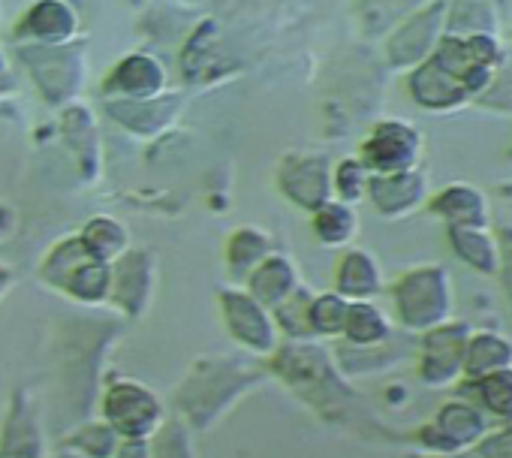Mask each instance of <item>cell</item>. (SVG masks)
Wrapping results in <instances>:
<instances>
[{"instance_id": "cell-25", "label": "cell", "mask_w": 512, "mask_h": 458, "mask_svg": "<svg viewBox=\"0 0 512 458\" xmlns=\"http://www.w3.org/2000/svg\"><path fill=\"white\" fill-rule=\"evenodd\" d=\"M347 302L341 296H323L311 305V323L320 332H341L347 323Z\"/></svg>"}, {"instance_id": "cell-14", "label": "cell", "mask_w": 512, "mask_h": 458, "mask_svg": "<svg viewBox=\"0 0 512 458\" xmlns=\"http://www.w3.org/2000/svg\"><path fill=\"white\" fill-rule=\"evenodd\" d=\"M500 22L494 16L491 0H452L446 16V34L467 37V34H497Z\"/></svg>"}, {"instance_id": "cell-6", "label": "cell", "mask_w": 512, "mask_h": 458, "mask_svg": "<svg viewBox=\"0 0 512 458\" xmlns=\"http://www.w3.org/2000/svg\"><path fill=\"white\" fill-rule=\"evenodd\" d=\"M368 193L374 199V205L383 214H410L413 208H419L428 196V181L422 172L416 169H401V172H383L368 178Z\"/></svg>"}, {"instance_id": "cell-22", "label": "cell", "mask_w": 512, "mask_h": 458, "mask_svg": "<svg viewBox=\"0 0 512 458\" xmlns=\"http://www.w3.org/2000/svg\"><path fill=\"white\" fill-rule=\"evenodd\" d=\"M82 245L97 257V260H112L124 251L127 245V236L124 229L112 220V217H97L85 226V236H82Z\"/></svg>"}, {"instance_id": "cell-7", "label": "cell", "mask_w": 512, "mask_h": 458, "mask_svg": "<svg viewBox=\"0 0 512 458\" xmlns=\"http://www.w3.org/2000/svg\"><path fill=\"white\" fill-rule=\"evenodd\" d=\"M284 193L302 208H320L329 202V166L323 157H287L281 166Z\"/></svg>"}, {"instance_id": "cell-24", "label": "cell", "mask_w": 512, "mask_h": 458, "mask_svg": "<svg viewBox=\"0 0 512 458\" xmlns=\"http://www.w3.org/2000/svg\"><path fill=\"white\" fill-rule=\"evenodd\" d=\"M266 248H269V239L256 233V229H241V233H235L232 242H229V266H232V272H244L256 260H263Z\"/></svg>"}, {"instance_id": "cell-15", "label": "cell", "mask_w": 512, "mask_h": 458, "mask_svg": "<svg viewBox=\"0 0 512 458\" xmlns=\"http://www.w3.org/2000/svg\"><path fill=\"white\" fill-rule=\"evenodd\" d=\"M163 85V70L151 58H127L109 79V88H118L133 97H151Z\"/></svg>"}, {"instance_id": "cell-8", "label": "cell", "mask_w": 512, "mask_h": 458, "mask_svg": "<svg viewBox=\"0 0 512 458\" xmlns=\"http://www.w3.org/2000/svg\"><path fill=\"white\" fill-rule=\"evenodd\" d=\"M413 100L425 109H458L470 100V91L461 79H455L449 70H443L434 58L422 61L410 76Z\"/></svg>"}, {"instance_id": "cell-16", "label": "cell", "mask_w": 512, "mask_h": 458, "mask_svg": "<svg viewBox=\"0 0 512 458\" xmlns=\"http://www.w3.org/2000/svg\"><path fill=\"white\" fill-rule=\"evenodd\" d=\"M293 287H296L293 269H290V263L281 260V257L266 260V263L260 266V272H253V278H250V290H253V296L260 299L263 305H278L284 296L293 293Z\"/></svg>"}, {"instance_id": "cell-29", "label": "cell", "mask_w": 512, "mask_h": 458, "mask_svg": "<svg viewBox=\"0 0 512 458\" xmlns=\"http://www.w3.org/2000/svg\"><path fill=\"white\" fill-rule=\"evenodd\" d=\"M7 217H10V214H7V208L0 205V233H4V229H7Z\"/></svg>"}, {"instance_id": "cell-11", "label": "cell", "mask_w": 512, "mask_h": 458, "mask_svg": "<svg viewBox=\"0 0 512 458\" xmlns=\"http://www.w3.org/2000/svg\"><path fill=\"white\" fill-rule=\"evenodd\" d=\"M431 208L449 223V226H488L491 211L482 190L467 184H452L443 193L434 196Z\"/></svg>"}, {"instance_id": "cell-12", "label": "cell", "mask_w": 512, "mask_h": 458, "mask_svg": "<svg viewBox=\"0 0 512 458\" xmlns=\"http://www.w3.org/2000/svg\"><path fill=\"white\" fill-rule=\"evenodd\" d=\"M109 416L121 431L145 434L157 419V401L139 386H118L109 395Z\"/></svg>"}, {"instance_id": "cell-1", "label": "cell", "mask_w": 512, "mask_h": 458, "mask_svg": "<svg viewBox=\"0 0 512 458\" xmlns=\"http://www.w3.org/2000/svg\"><path fill=\"white\" fill-rule=\"evenodd\" d=\"M431 58L455 79H461L470 97H476L491 88L494 73L503 64V46L497 34H467V37L446 34Z\"/></svg>"}, {"instance_id": "cell-27", "label": "cell", "mask_w": 512, "mask_h": 458, "mask_svg": "<svg viewBox=\"0 0 512 458\" xmlns=\"http://www.w3.org/2000/svg\"><path fill=\"white\" fill-rule=\"evenodd\" d=\"M482 392H485V401H488L494 410L509 413V410H512V371H509V368L491 371V374L482 380Z\"/></svg>"}, {"instance_id": "cell-2", "label": "cell", "mask_w": 512, "mask_h": 458, "mask_svg": "<svg viewBox=\"0 0 512 458\" xmlns=\"http://www.w3.org/2000/svg\"><path fill=\"white\" fill-rule=\"evenodd\" d=\"M43 272H46V278H49L52 284H61V287H67L73 296L88 299V302L103 299L106 290H109V281H112L106 263L97 260V257L82 245V239H70V242H64L61 248H55Z\"/></svg>"}, {"instance_id": "cell-20", "label": "cell", "mask_w": 512, "mask_h": 458, "mask_svg": "<svg viewBox=\"0 0 512 458\" xmlns=\"http://www.w3.org/2000/svg\"><path fill=\"white\" fill-rule=\"evenodd\" d=\"M425 4H428V0H365V4H362V19H365L368 34H383L392 25L410 19Z\"/></svg>"}, {"instance_id": "cell-30", "label": "cell", "mask_w": 512, "mask_h": 458, "mask_svg": "<svg viewBox=\"0 0 512 458\" xmlns=\"http://www.w3.org/2000/svg\"><path fill=\"white\" fill-rule=\"evenodd\" d=\"M10 281V272H4V269H0V290H4V284Z\"/></svg>"}, {"instance_id": "cell-28", "label": "cell", "mask_w": 512, "mask_h": 458, "mask_svg": "<svg viewBox=\"0 0 512 458\" xmlns=\"http://www.w3.org/2000/svg\"><path fill=\"white\" fill-rule=\"evenodd\" d=\"M500 263H506V281H509V290H512V233H506V251H503Z\"/></svg>"}, {"instance_id": "cell-13", "label": "cell", "mask_w": 512, "mask_h": 458, "mask_svg": "<svg viewBox=\"0 0 512 458\" xmlns=\"http://www.w3.org/2000/svg\"><path fill=\"white\" fill-rule=\"evenodd\" d=\"M449 242L455 245L458 257L479 272H500V245L488 233V226H449Z\"/></svg>"}, {"instance_id": "cell-9", "label": "cell", "mask_w": 512, "mask_h": 458, "mask_svg": "<svg viewBox=\"0 0 512 458\" xmlns=\"http://www.w3.org/2000/svg\"><path fill=\"white\" fill-rule=\"evenodd\" d=\"M464 353H467L464 323L434 329L425 341V377H431L434 383L455 377L458 365H464Z\"/></svg>"}, {"instance_id": "cell-26", "label": "cell", "mask_w": 512, "mask_h": 458, "mask_svg": "<svg viewBox=\"0 0 512 458\" xmlns=\"http://www.w3.org/2000/svg\"><path fill=\"white\" fill-rule=\"evenodd\" d=\"M368 178L371 175H368V166L362 160H344L335 172V187L341 190V196L347 202H353V199L368 193Z\"/></svg>"}, {"instance_id": "cell-5", "label": "cell", "mask_w": 512, "mask_h": 458, "mask_svg": "<svg viewBox=\"0 0 512 458\" xmlns=\"http://www.w3.org/2000/svg\"><path fill=\"white\" fill-rule=\"evenodd\" d=\"M422 154V136L416 127L404 121H383L374 127L368 142L362 145V163L374 169L377 175L383 172H401V169H416Z\"/></svg>"}, {"instance_id": "cell-4", "label": "cell", "mask_w": 512, "mask_h": 458, "mask_svg": "<svg viewBox=\"0 0 512 458\" xmlns=\"http://www.w3.org/2000/svg\"><path fill=\"white\" fill-rule=\"evenodd\" d=\"M449 302H452L449 281H446V272L437 266L410 272L398 284V311L410 329L437 326L449 314V308H452Z\"/></svg>"}, {"instance_id": "cell-23", "label": "cell", "mask_w": 512, "mask_h": 458, "mask_svg": "<svg viewBox=\"0 0 512 458\" xmlns=\"http://www.w3.org/2000/svg\"><path fill=\"white\" fill-rule=\"evenodd\" d=\"M344 329H347V335H350L353 341H359V344H374V341L386 338V332H389L383 314H380L374 305H368V302H359V305H350V308H347V323H344Z\"/></svg>"}, {"instance_id": "cell-3", "label": "cell", "mask_w": 512, "mask_h": 458, "mask_svg": "<svg viewBox=\"0 0 512 458\" xmlns=\"http://www.w3.org/2000/svg\"><path fill=\"white\" fill-rule=\"evenodd\" d=\"M446 16L449 0H431L410 19H404L389 40V61L395 67H419L422 61H428L437 43L446 37Z\"/></svg>"}, {"instance_id": "cell-10", "label": "cell", "mask_w": 512, "mask_h": 458, "mask_svg": "<svg viewBox=\"0 0 512 458\" xmlns=\"http://www.w3.org/2000/svg\"><path fill=\"white\" fill-rule=\"evenodd\" d=\"M223 311H226V320H229L232 335L241 344H250V347H256L260 353H266L275 344V335L269 329V320H266L263 308L256 305V299L226 293L223 296Z\"/></svg>"}, {"instance_id": "cell-18", "label": "cell", "mask_w": 512, "mask_h": 458, "mask_svg": "<svg viewBox=\"0 0 512 458\" xmlns=\"http://www.w3.org/2000/svg\"><path fill=\"white\" fill-rule=\"evenodd\" d=\"M25 28L46 40V43H58L64 37H70L73 31V16L64 4H55V0H43V4L34 7V13L25 19Z\"/></svg>"}, {"instance_id": "cell-17", "label": "cell", "mask_w": 512, "mask_h": 458, "mask_svg": "<svg viewBox=\"0 0 512 458\" xmlns=\"http://www.w3.org/2000/svg\"><path fill=\"white\" fill-rule=\"evenodd\" d=\"M512 362V347L497 338V335H479L467 344V353H464V365L473 377H482V374H491L503 365Z\"/></svg>"}, {"instance_id": "cell-21", "label": "cell", "mask_w": 512, "mask_h": 458, "mask_svg": "<svg viewBox=\"0 0 512 458\" xmlns=\"http://www.w3.org/2000/svg\"><path fill=\"white\" fill-rule=\"evenodd\" d=\"M314 226H317V236L326 245H344L356 233V214L344 202H323L317 208Z\"/></svg>"}, {"instance_id": "cell-19", "label": "cell", "mask_w": 512, "mask_h": 458, "mask_svg": "<svg viewBox=\"0 0 512 458\" xmlns=\"http://www.w3.org/2000/svg\"><path fill=\"white\" fill-rule=\"evenodd\" d=\"M338 284H341V290L347 296H371V293L380 290V272H377L374 260L365 251H353L341 263Z\"/></svg>"}]
</instances>
